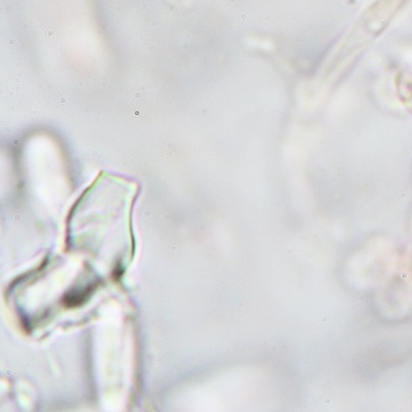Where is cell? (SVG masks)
<instances>
[{
    "mask_svg": "<svg viewBox=\"0 0 412 412\" xmlns=\"http://www.w3.org/2000/svg\"><path fill=\"white\" fill-rule=\"evenodd\" d=\"M402 1L404 0H380L379 3L375 4L360 20V30L355 29L352 31L349 40L345 41V43L340 48L339 60H337V63L335 65H339L340 61L343 63L345 58L352 57V53H354V51L363 48L365 43L369 42L375 35H377L386 25L389 19L392 18Z\"/></svg>",
    "mask_w": 412,
    "mask_h": 412,
    "instance_id": "1",
    "label": "cell"
}]
</instances>
